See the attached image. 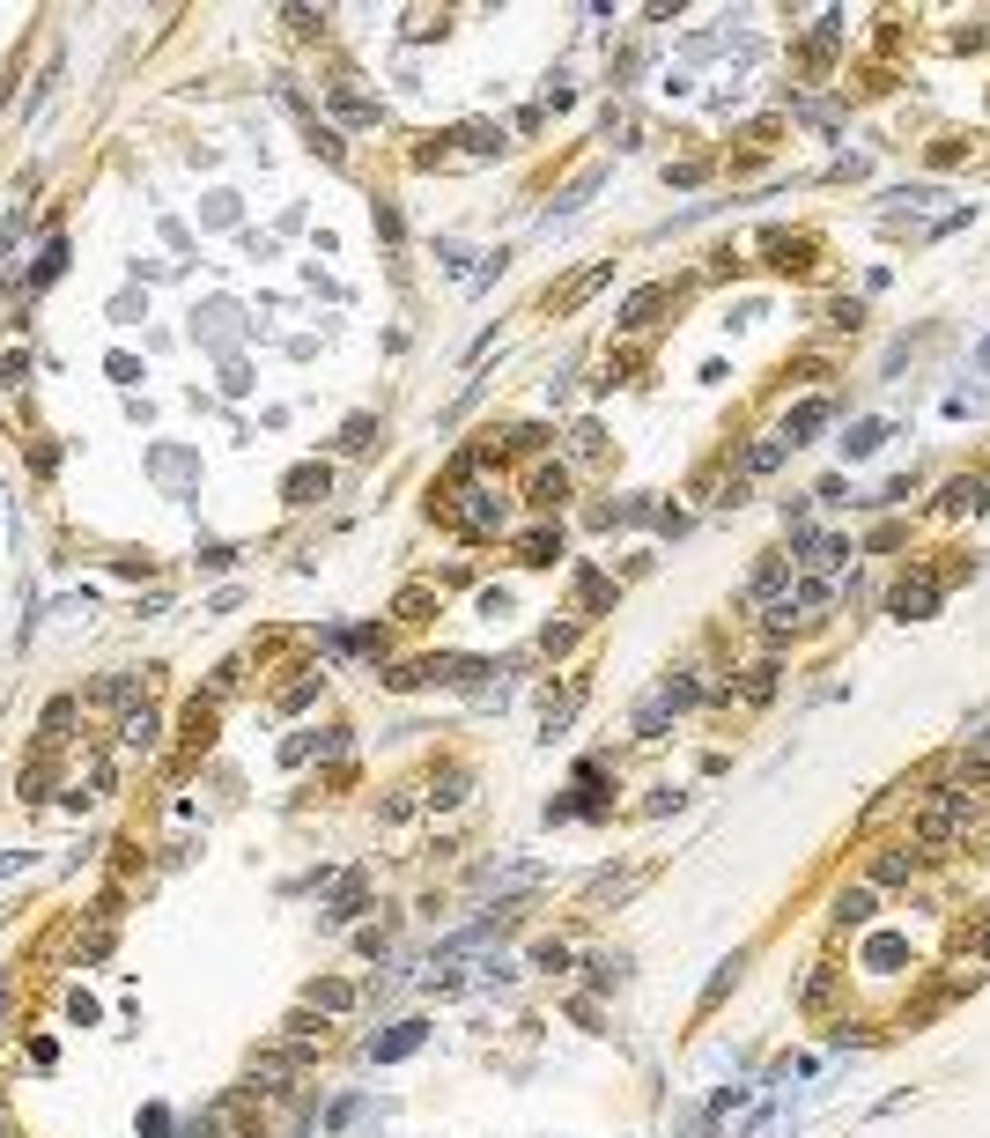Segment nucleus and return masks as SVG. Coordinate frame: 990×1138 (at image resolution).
<instances>
[{
  "instance_id": "nucleus-1",
  "label": "nucleus",
  "mask_w": 990,
  "mask_h": 1138,
  "mask_svg": "<svg viewBox=\"0 0 990 1138\" xmlns=\"http://www.w3.org/2000/svg\"><path fill=\"white\" fill-rule=\"evenodd\" d=\"M961 821H968V791H939V799H931L924 813H917V843H954L961 836Z\"/></svg>"
},
{
  "instance_id": "nucleus-2",
  "label": "nucleus",
  "mask_w": 990,
  "mask_h": 1138,
  "mask_svg": "<svg viewBox=\"0 0 990 1138\" xmlns=\"http://www.w3.org/2000/svg\"><path fill=\"white\" fill-rule=\"evenodd\" d=\"M887 606H894L902 621H931V614H939V577H931V569H909V577L894 584Z\"/></svg>"
},
{
  "instance_id": "nucleus-3",
  "label": "nucleus",
  "mask_w": 990,
  "mask_h": 1138,
  "mask_svg": "<svg viewBox=\"0 0 990 1138\" xmlns=\"http://www.w3.org/2000/svg\"><path fill=\"white\" fill-rule=\"evenodd\" d=\"M422 1020H399V1028H385V1035H370V1057H377V1065H399V1057H414V1050H422Z\"/></svg>"
},
{
  "instance_id": "nucleus-4",
  "label": "nucleus",
  "mask_w": 990,
  "mask_h": 1138,
  "mask_svg": "<svg viewBox=\"0 0 990 1138\" xmlns=\"http://www.w3.org/2000/svg\"><path fill=\"white\" fill-rule=\"evenodd\" d=\"M503 518H510V503L495 496V488H481V496L466 503V533H473V540H481V533H495V525H503Z\"/></svg>"
},
{
  "instance_id": "nucleus-5",
  "label": "nucleus",
  "mask_w": 990,
  "mask_h": 1138,
  "mask_svg": "<svg viewBox=\"0 0 990 1138\" xmlns=\"http://www.w3.org/2000/svg\"><path fill=\"white\" fill-rule=\"evenodd\" d=\"M562 496H569V473H562V466H540V473H532V488H525L532 510H555Z\"/></svg>"
},
{
  "instance_id": "nucleus-6",
  "label": "nucleus",
  "mask_w": 990,
  "mask_h": 1138,
  "mask_svg": "<svg viewBox=\"0 0 990 1138\" xmlns=\"http://www.w3.org/2000/svg\"><path fill=\"white\" fill-rule=\"evenodd\" d=\"M939 503H946V510H983V503H990V473H961V481L946 488Z\"/></svg>"
},
{
  "instance_id": "nucleus-7",
  "label": "nucleus",
  "mask_w": 990,
  "mask_h": 1138,
  "mask_svg": "<svg viewBox=\"0 0 990 1138\" xmlns=\"http://www.w3.org/2000/svg\"><path fill=\"white\" fill-rule=\"evenodd\" d=\"M119 739H126L133 754H148V747H156V710H148V703L126 710V717H119Z\"/></svg>"
},
{
  "instance_id": "nucleus-8",
  "label": "nucleus",
  "mask_w": 990,
  "mask_h": 1138,
  "mask_svg": "<svg viewBox=\"0 0 990 1138\" xmlns=\"http://www.w3.org/2000/svg\"><path fill=\"white\" fill-rule=\"evenodd\" d=\"M562 555V533H547V525H532V533L518 540V562H532V569H547Z\"/></svg>"
},
{
  "instance_id": "nucleus-9",
  "label": "nucleus",
  "mask_w": 990,
  "mask_h": 1138,
  "mask_svg": "<svg viewBox=\"0 0 990 1138\" xmlns=\"http://www.w3.org/2000/svg\"><path fill=\"white\" fill-rule=\"evenodd\" d=\"M828 414H835L828 400H806V407H791V422H784V436H791V444H806V436H813V429H828Z\"/></svg>"
},
{
  "instance_id": "nucleus-10",
  "label": "nucleus",
  "mask_w": 990,
  "mask_h": 1138,
  "mask_svg": "<svg viewBox=\"0 0 990 1138\" xmlns=\"http://www.w3.org/2000/svg\"><path fill=\"white\" fill-rule=\"evenodd\" d=\"M872 887H843V895H835V924H872Z\"/></svg>"
},
{
  "instance_id": "nucleus-11",
  "label": "nucleus",
  "mask_w": 990,
  "mask_h": 1138,
  "mask_svg": "<svg viewBox=\"0 0 990 1138\" xmlns=\"http://www.w3.org/2000/svg\"><path fill=\"white\" fill-rule=\"evenodd\" d=\"M909 872H917V858H909V850H880V858H872V880H880V887H902Z\"/></svg>"
},
{
  "instance_id": "nucleus-12",
  "label": "nucleus",
  "mask_w": 990,
  "mask_h": 1138,
  "mask_svg": "<svg viewBox=\"0 0 990 1138\" xmlns=\"http://www.w3.org/2000/svg\"><path fill=\"white\" fill-rule=\"evenodd\" d=\"M658 303H673V289H643V296H628V311H621V326L636 333V326H651V311Z\"/></svg>"
},
{
  "instance_id": "nucleus-13",
  "label": "nucleus",
  "mask_w": 990,
  "mask_h": 1138,
  "mask_svg": "<svg viewBox=\"0 0 990 1138\" xmlns=\"http://www.w3.org/2000/svg\"><path fill=\"white\" fill-rule=\"evenodd\" d=\"M326 496V466H296L289 473V503H318Z\"/></svg>"
},
{
  "instance_id": "nucleus-14",
  "label": "nucleus",
  "mask_w": 990,
  "mask_h": 1138,
  "mask_svg": "<svg viewBox=\"0 0 990 1138\" xmlns=\"http://www.w3.org/2000/svg\"><path fill=\"white\" fill-rule=\"evenodd\" d=\"M577 599L592 606V614H606V606H614V584H606L599 569H577Z\"/></svg>"
},
{
  "instance_id": "nucleus-15",
  "label": "nucleus",
  "mask_w": 990,
  "mask_h": 1138,
  "mask_svg": "<svg viewBox=\"0 0 990 1138\" xmlns=\"http://www.w3.org/2000/svg\"><path fill=\"white\" fill-rule=\"evenodd\" d=\"M880 444H887V422H858V429L843 436V451H850V459H872Z\"/></svg>"
},
{
  "instance_id": "nucleus-16",
  "label": "nucleus",
  "mask_w": 990,
  "mask_h": 1138,
  "mask_svg": "<svg viewBox=\"0 0 990 1138\" xmlns=\"http://www.w3.org/2000/svg\"><path fill=\"white\" fill-rule=\"evenodd\" d=\"M835 991V969H828V961H813V969H806V983H798V1005H821Z\"/></svg>"
},
{
  "instance_id": "nucleus-17",
  "label": "nucleus",
  "mask_w": 990,
  "mask_h": 1138,
  "mask_svg": "<svg viewBox=\"0 0 990 1138\" xmlns=\"http://www.w3.org/2000/svg\"><path fill=\"white\" fill-rule=\"evenodd\" d=\"M311 1005H318V1013H348L355 991H348V983H311Z\"/></svg>"
},
{
  "instance_id": "nucleus-18",
  "label": "nucleus",
  "mask_w": 990,
  "mask_h": 1138,
  "mask_svg": "<svg viewBox=\"0 0 990 1138\" xmlns=\"http://www.w3.org/2000/svg\"><path fill=\"white\" fill-rule=\"evenodd\" d=\"M459 141L473 148V156H488V148H503V126H488V119H473V126H459Z\"/></svg>"
},
{
  "instance_id": "nucleus-19",
  "label": "nucleus",
  "mask_w": 990,
  "mask_h": 1138,
  "mask_svg": "<svg viewBox=\"0 0 990 1138\" xmlns=\"http://www.w3.org/2000/svg\"><path fill=\"white\" fill-rule=\"evenodd\" d=\"M459 799H466V769H444L436 791H429V806H459Z\"/></svg>"
},
{
  "instance_id": "nucleus-20",
  "label": "nucleus",
  "mask_w": 990,
  "mask_h": 1138,
  "mask_svg": "<svg viewBox=\"0 0 990 1138\" xmlns=\"http://www.w3.org/2000/svg\"><path fill=\"white\" fill-rule=\"evenodd\" d=\"M739 695H747V703H769V695H776V666H754V673H747V688H739Z\"/></svg>"
},
{
  "instance_id": "nucleus-21",
  "label": "nucleus",
  "mask_w": 990,
  "mask_h": 1138,
  "mask_svg": "<svg viewBox=\"0 0 990 1138\" xmlns=\"http://www.w3.org/2000/svg\"><path fill=\"white\" fill-rule=\"evenodd\" d=\"M828 326H843V333H858V326H865V303H850V296H843V303H828Z\"/></svg>"
},
{
  "instance_id": "nucleus-22",
  "label": "nucleus",
  "mask_w": 990,
  "mask_h": 1138,
  "mask_svg": "<svg viewBox=\"0 0 990 1138\" xmlns=\"http://www.w3.org/2000/svg\"><path fill=\"white\" fill-rule=\"evenodd\" d=\"M252 1079H296V1057H252Z\"/></svg>"
},
{
  "instance_id": "nucleus-23",
  "label": "nucleus",
  "mask_w": 990,
  "mask_h": 1138,
  "mask_svg": "<svg viewBox=\"0 0 990 1138\" xmlns=\"http://www.w3.org/2000/svg\"><path fill=\"white\" fill-rule=\"evenodd\" d=\"M769 592H784V562H761L754 569V599H769Z\"/></svg>"
},
{
  "instance_id": "nucleus-24",
  "label": "nucleus",
  "mask_w": 990,
  "mask_h": 1138,
  "mask_svg": "<svg viewBox=\"0 0 990 1138\" xmlns=\"http://www.w3.org/2000/svg\"><path fill=\"white\" fill-rule=\"evenodd\" d=\"M621 969H628L621 954H592V983H599V991H606V983H621Z\"/></svg>"
},
{
  "instance_id": "nucleus-25",
  "label": "nucleus",
  "mask_w": 990,
  "mask_h": 1138,
  "mask_svg": "<svg viewBox=\"0 0 990 1138\" xmlns=\"http://www.w3.org/2000/svg\"><path fill=\"white\" fill-rule=\"evenodd\" d=\"M599 281H606V267H592V274H577V281H569V289H562V303H584V296H592V289H599Z\"/></svg>"
},
{
  "instance_id": "nucleus-26",
  "label": "nucleus",
  "mask_w": 990,
  "mask_h": 1138,
  "mask_svg": "<svg viewBox=\"0 0 990 1138\" xmlns=\"http://www.w3.org/2000/svg\"><path fill=\"white\" fill-rule=\"evenodd\" d=\"M37 850H0V880H15V872H30Z\"/></svg>"
},
{
  "instance_id": "nucleus-27",
  "label": "nucleus",
  "mask_w": 990,
  "mask_h": 1138,
  "mask_svg": "<svg viewBox=\"0 0 990 1138\" xmlns=\"http://www.w3.org/2000/svg\"><path fill=\"white\" fill-rule=\"evenodd\" d=\"M311 695H318V673H311V680H296V688H281V710H303Z\"/></svg>"
},
{
  "instance_id": "nucleus-28",
  "label": "nucleus",
  "mask_w": 990,
  "mask_h": 1138,
  "mask_svg": "<svg viewBox=\"0 0 990 1138\" xmlns=\"http://www.w3.org/2000/svg\"><path fill=\"white\" fill-rule=\"evenodd\" d=\"M532 969H569V954H562L555 939H547V946H532Z\"/></svg>"
},
{
  "instance_id": "nucleus-29",
  "label": "nucleus",
  "mask_w": 990,
  "mask_h": 1138,
  "mask_svg": "<svg viewBox=\"0 0 990 1138\" xmlns=\"http://www.w3.org/2000/svg\"><path fill=\"white\" fill-rule=\"evenodd\" d=\"M97 695H104V703H126V695H133V680H126V673H111V680H97Z\"/></svg>"
},
{
  "instance_id": "nucleus-30",
  "label": "nucleus",
  "mask_w": 990,
  "mask_h": 1138,
  "mask_svg": "<svg viewBox=\"0 0 990 1138\" xmlns=\"http://www.w3.org/2000/svg\"><path fill=\"white\" fill-rule=\"evenodd\" d=\"M776 459H784V444H754V451H747V466H754V473H769Z\"/></svg>"
},
{
  "instance_id": "nucleus-31",
  "label": "nucleus",
  "mask_w": 990,
  "mask_h": 1138,
  "mask_svg": "<svg viewBox=\"0 0 990 1138\" xmlns=\"http://www.w3.org/2000/svg\"><path fill=\"white\" fill-rule=\"evenodd\" d=\"M67 717H74V703H52V710H45V739H60V732H67Z\"/></svg>"
},
{
  "instance_id": "nucleus-32",
  "label": "nucleus",
  "mask_w": 990,
  "mask_h": 1138,
  "mask_svg": "<svg viewBox=\"0 0 990 1138\" xmlns=\"http://www.w3.org/2000/svg\"><path fill=\"white\" fill-rule=\"evenodd\" d=\"M185 1138H215V1124H207V1116H200V1124H185Z\"/></svg>"
},
{
  "instance_id": "nucleus-33",
  "label": "nucleus",
  "mask_w": 990,
  "mask_h": 1138,
  "mask_svg": "<svg viewBox=\"0 0 990 1138\" xmlns=\"http://www.w3.org/2000/svg\"><path fill=\"white\" fill-rule=\"evenodd\" d=\"M976 954H990V917H983V932H976Z\"/></svg>"
},
{
  "instance_id": "nucleus-34",
  "label": "nucleus",
  "mask_w": 990,
  "mask_h": 1138,
  "mask_svg": "<svg viewBox=\"0 0 990 1138\" xmlns=\"http://www.w3.org/2000/svg\"><path fill=\"white\" fill-rule=\"evenodd\" d=\"M976 363H983V370H990V340H983V348H976Z\"/></svg>"
}]
</instances>
